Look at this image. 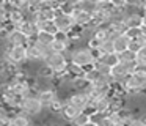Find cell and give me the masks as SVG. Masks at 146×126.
<instances>
[{
    "instance_id": "6da1fadb",
    "label": "cell",
    "mask_w": 146,
    "mask_h": 126,
    "mask_svg": "<svg viewBox=\"0 0 146 126\" xmlns=\"http://www.w3.org/2000/svg\"><path fill=\"white\" fill-rule=\"evenodd\" d=\"M2 58L14 66H24L29 62L27 60V46H14V47L5 46V52L2 55Z\"/></svg>"
},
{
    "instance_id": "7a4b0ae2",
    "label": "cell",
    "mask_w": 146,
    "mask_h": 126,
    "mask_svg": "<svg viewBox=\"0 0 146 126\" xmlns=\"http://www.w3.org/2000/svg\"><path fill=\"white\" fill-rule=\"evenodd\" d=\"M69 62L74 63V65H77V66H80V68H86V66L93 65V63L96 62V58H94L93 50L90 49L88 46H83V47H76V49L71 52Z\"/></svg>"
},
{
    "instance_id": "3957f363",
    "label": "cell",
    "mask_w": 146,
    "mask_h": 126,
    "mask_svg": "<svg viewBox=\"0 0 146 126\" xmlns=\"http://www.w3.org/2000/svg\"><path fill=\"white\" fill-rule=\"evenodd\" d=\"M44 110L46 109L42 107V104H41V101L38 99V96H27V98H24L22 103H21L19 112L25 113V115H29L32 120H35V118H38Z\"/></svg>"
},
{
    "instance_id": "277c9868",
    "label": "cell",
    "mask_w": 146,
    "mask_h": 126,
    "mask_svg": "<svg viewBox=\"0 0 146 126\" xmlns=\"http://www.w3.org/2000/svg\"><path fill=\"white\" fill-rule=\"evenodd\" d=\"M44 63L49 66V68H52V71H54L57 76H60V74H64V72H66V68H68V65H69V58H68L64 54L52 52Z\"/></svg>"
},
{
    "instance_id": "5b68a950",
    "label": "cell",
    "mask_w": 146,
    "mask_h": 126,
    "mask_svg": "<svg viewBox=\"0 0 146 126\" xmlns=\"http://www.w3.org/2000/svg\"><path fill=\"white\" fill-rule=\"evenodd\" d=\"M3 41H5V46H8V47L29 46V43H30L29 38H27L21 30H17V28H13L10 33H7V36L3 38Z\"/></svg>"
},
{
    "instance_id": "8992f818",
    "label": "cell",
    "mask_w": 146,
    "mask_h": 126,
    "mask_svg": "<svg viewBox=\"0 0 146 126\" xmlns=\"http://www.w3.org/2000/svg\"><path fill=\"white\" fill-rule=\"evenodd\" d=\"M55 25H57L58 32H64V33H69L71 30L74 28V22H72V17L69 14H64L61 13L60 9L55 11V19H54Z\"/></svg>"
},
{
    "instance_id": "52a82bcc",
    "label": "cell",
    "mask_w": 146,
    "mask_h": 126,
    "mask_svg": "<svg viewBox=\"0 0 146 126\" xmlns=\"http://www.w3.org/2000/svg\"><path fill=\"white\" fill-rule=\"evenodd\" d=\"M66 103L71 104L72 107H76L77 110L83 112V110L88 107V104H90V98L86 96L83 91H72V93H71V96L68 98Z\"/></svg>"
},
{
    "instance_id": "ba28073f",
    "label": "cell",
    "mask_w": 146,
    "mask_h": 126,
    "mask_svg": "<svg viewBox=\"0 0 146 126\" xmlns=\"http://www.w3.org/2000/svg\"><path fill=\"white\" fill-rule=\"evenodd\" d=\"M130 74H132V72H130L129 68H127L126 63H118L116 66L110 68V72H108V76L111 77V80L113 82H121V84H124V80H126Z\"/></svg>"
},
{
    "instance_id": "9c48e42d",
    "label": "cell",
    "mask_w": 146,
    "mask_h": 126,
    "mask_svg": "<svg viewBox=\"0 0 146 126\" xmlns=\"http://www.w3.org/2000/svg\"><path fill=\"white\" fill-rule=\"evenodd\" d=\"M71 17H72L74 27L86 28V27H90L91 22H93V14H91V13L83 11V9H76V11L71 14Z\"/></svg>"
},
{
    "instance_id": "30bf717a",
    "label": "cell",
    "mask_w": 146,
    "mask_h": 126,
    "mask_svg": "<svg viewBox=\"0 0 146 126\" xmlns=\"http://www.w3.org/2000/svg\"><path fill=\"white\" fill-rule=\"evenodd\" d=\"M36 96H38V99L41 101L42 107H44L46 110L50 109V106L58 99V93H57V90H55V88H47V90H41V91H38V94H36Z\"/></svg>"
},
{
    "instance_id": "8fae6325",
    "label": "cell",
    "mask_w": 146,
    "mask_h": 126,
    "mask_svg": "<svg viewBox=\"0 0 146 126\" xmlns=\"http://www.w3.org/2000/svg\"><path fill=\"white\" fill-rule=\"evenodd\" d=\"M124 25L127 28H140L143 27V14L140 11H129L124 17Z\"/></svg>"
},
{
    "instance_id": "7c38bea8",
    "label": "cell",
    "mask_w": 146,
    "mask_h": 126,
    "mask_svg": "<svg viewBox=\"0 0 146 126\" xmlns=\"http://www.w3.org/2000/svg\"><path fill=\"white\" fill-rule=\"evenodd\" d=\"M17 30H21L24 35H25L27 38H29L30 41H33L36 38V35L39 33V30H38V27H36V24H32V22H29V21H24L21 25H17Z\"/></svg>"
},
{
    "instance_id": "4fadbf2b",
    "label": "cell",
    "mask_w": 146,
    "mask_h": 126,
    "mask_svg": "<svg viewBox=\"0 0 146 126\" xmlns=\"http://www.w3.org/2000/svg\"><path fill=\"white\" fill-rule=\"evenodd\" d=\"M129 44H130V40L126 36V35H121V36L115 38V40H113V49H115V54L121 55V54L127 52V50H129Z\"/></svg>"
},
{
    "instance_id": "5bb4252c",
    "label": "cell",
    "mask_w": 146,
    "mask_h": 126,
    "mask_svg": "<svg viewBox=\"0 0 146 126\" xmlns=\"http://www.w3.org/2000/svg\"><path fill=\"white\" fill-rule=\"evenodd\" d=\"M33 123V120L30 118L29 115L22 112H16L13 117H11V121H10V126H30Z\"/></svg>"
},
{
    "instance_id": "9a60e30c",
    "label": "cell",
    "mask_w": 146,
    "mask_h": 126,
    "mask_svg": "<svg viewBox=\"0 0 146 126\" xmlns=\"http://www.w3.org/2000/svg\"><path fill=\"white\" fill-rule=\"evenodd\" d=\"M79 113H80V110H77L76 107H72L71 104L66 103L64 107H63V110H61V113H60V118L63 120V121H66V123H71Z\"/></svg>"
},
{
    "instance_id": "2e32d148",
    "label": "cell",
    "mask_w": 146,
    "mask_h": 126,
    "mask_svg": "<svg viewBox=\"0 0 146 126\" xmlns=\"http://www.w3.org/2000/svg\"><path fill=\"white\" fill-rule=\"evenodd\" d=\"M99 63H102V65H105L107 68H113V66H116L118 63H121V58L118 54H105V55H102L101 58L98 60Z\"/></svg>"
},
{
    "instance_id": "e0dca14e",
    "label": "cell",
    "mask_w": 146,
    "mask_h": 126,
    "mask_svg": "<svg viewBox=\"0 0 146 126\" xmlns=\"http://www.w3.org/2000/svg\"><path fill=\"white\" fill-rule=\"evenodd\" d=\"M36 27H38L39 32H46V33H50V35H57L58 33V28L57 25H55L54 21H42V22H38L36 24Z\"/></svg>"
},
{
    "instance_id": "ac0fdd59",
    "label": "cell",
    "mask_w": 146,
    "mask_h": 126,
    "mask_svg": "<svg viewBox=\"0 0 146 126\" xmlns=\"http://www.w3.org/2000/svg\"><path fill=\"white\" fill-rule=\"evenodd\" d=\"M54 40H55L54 35L46 33V32H39V33L36 35V38H35L33 41H38V43H39V44H42V46L50 47V46H52V43H54Z\"/></svg>"
},
{
    "instance_id": "d6986e66",
    "label": "cell",
    "mask_w": 146,
    "mask_h": 126,
    "mask_svg": "<svg viewBox=\"0 0 146 126\" xmlns=\"http://www.w3.org/2000/svg\"><path fill=\"white\" fill-rule=\"evenodd\" d=\"M90 121H91V117H90L88 113H85V112H80L79 115L71 121V125L72 126H85L86 123H90Z\"/></svg>"
},
{
    "instance_id": "ffe728a7",
    "label": "cell",
    "mask_w": 146,
    "mask_h": 126,
    "mask_svg": "<svg viewBox=\"0 0 146 126\" xmlns=\"http://www.w3.org/2000/svg\"><path fill=\"white\" fill-rule=\"evenodd\" d=\"M101 54L102 55H105V54H113L115 52V49H113V40H110V38H107V40H104L102 41V44H101Z\"/></svg>"
},
{
    "instance_id": "44dd1931",
    "label": "cell",
    "mask_w": 146,
    "mask_h": 126,
    "mask_svg": "<svg viewBox=\"0 0 146 126\" xmlns=\"http://www.w3.org/2000/svg\"><path fill=\"white\" fill-rule=\"evenodd\" d=\"M119 58H121V63H132V62H135V60H137V55H135V54H132L130 50H127V52L121 54Z\"/></svg>"
},
{
    "instance_id": "7402d4cb",
    "label": "cell",
    "mask_w": 146,
    "mask_h": 126,
    "mask_svg": "<svg viewBox=\"0 0 146 126\" xmlns=\"http://www.w3.org/2000/svg\"><path fill=\"white\" fill-rule=\"evenodd\" d=\"M141 47H143V44L140 41H130V44H129V50L132 54H135V55L141 50Z\"/></svg>"
},
{
    "instance_id": "603a6c76",
    "label": "cell",
    "mask_w": 146,
    "mask_h": 126,
    "mask_svg": "<svg viewBox=\"0 0 146 126\" xmlns=\"http://www.w3.org/2000/svg\"><path fill=\"white\" fill-rule=\"evenodd\" d=\"M137 58L141 60V62H146V44L141 47V50H140V52L137 54Z\"/></svg>"
},
{
    "instance_id": "cb8c5ba5",
    "label": "cell",
    "mask_w": 146,
    "mask_h": 126,
    "mask_svg": "<svg viewBox=\"0 0 146 126\" xmlns=\"http://www.w3.org/2000/svg\"><path fill=\"white\" fill-rule=\"evenodd\" d=\"M140 11H141L143 16L146 14V0H145V2H141V5H140Z\"/></svg>"
},
{
    "instance_id": "d4e9b609",
    "label": "cell",
    "mask_w": 146,
    "mask_h": 126,
    "mask_svg": "<svg viewBox=\"0 0 146 126\" xmlns=\"http://www.w3.org/2000/svg\"><path fill=\"white\" fill-rule=\"evenodd\" d=\"M85 126H99L98 123H94V121H90V123H86Z\"/></svg>"
},
{
    "instance_id": "484cf974",
    "label": "cell",
    "mask_w": 146,
    "mask_h": 126,
    "mask_svg": "<svg viewBox=\"0 0 146 126\" xmlns=\"http://www.w3.org/2000/svg\"><path fill=\"white\" fill-rule=\"evenodd\" d=\"M143 27H145V28H146V14H145V16H143Z\"/></svg>"
},
{
    "instance_id": "4316f807",
    "label": "cell",
    "mask_w": 146,
    "mask_h": 126,
    "mask_svg": "<svg viewBox=\"0 0 146 126\" xmlns=\"http://www.w3.org/2000/svg\"><path fill=\"white\" fill-rule=\"evenodd\" d=\"M30 126H38V125H35V121H33V123H32V125H30Z\"/></svg>"
},
{
    "instance_id": "83f0119b",
    "label": "cell",
    "mask_w": 146,
    "mask_h": 126,
    "mask_svg": "<svg viewBox=\"0 0 146 126\" xmlns=\"http://www.w3.org/2000/svg\"><path fill=\"white\" fill-rule=\"evenodd\" d=\"M143 126H146V123H145V125H143Z\"/></svg>"
}]
</instances>
